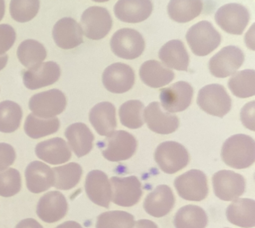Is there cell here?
Listing matches in <instances>:
<instances>
[{
	"label": "cell",
	"mask_w": 255,
	"mask_h": 228,
	"mask_svg": "<svg viewBox=\"0 0 255 228\" xmlns=\"http://www.w3.org/2000/svg\"><path fill=\"white\" fill-rule=\"evenodd\" d=\"M115 16L127 23L145 21L153 12L151 0H119L114 8Z\"/></svg>",
	"instance_id": "cell-21"
},
{
	"label": "cell",
	"mask_w": 255,
	"mask_h": 228,
	"mask_svg": "<svg viewBox=\"0 0 255 228\" xmlns=\"http://www.w3.org/2000/svg\"><path fill=\"white\" fill-rule=\"evenodd\" d=\"M61 76V69L55 62H46L23 72L22 80L26 88L36 90L55 84Z\"/></svg>",
	"instance_id": "cell-17"
},
{
	"label": "cell",
	"mask_w": 255,
	"mask_h": 228,
	"mask_svg": "<svg viewBox=\"0 0 255 228\" xmlns=\"http://www.w3.org/2000/svg\"><path fill=\"white\" fill-rule=\"evenodd\" d=\"M193 96L194 89L191 85L186 81H179L161 90L160 105L170 114L180 113L191 105Z\"/></svg>",
	"instance_id": "cell-12"
},
{
	"label": "cell",
	"mask_w": 255,
	"mask_h": 228,
	"mask_svg": "<svg viewBox=\"0 0 255 228\" xmlns=\"http://www.w3.org/2000/svg\"><path fill=\"white\" fill-rule=\"evenodd\" d=\"M135 225L134 217L126 212L113 211L98 217L97 228H132Z\"/></svg>",
	"instance_id": "cell-39"
},
{
	"label": "cell",
	"mask_w": 255,
	"mask_h": 228,
	"mask_svg": "<svg viewBox=\"0 0 255 228\" xmlns=\"http://www.w3.org/2000/svg\"><path fill=\"white\" fill-rule=\"evenodd\" d=\"M90 121L99 135H111L117 127L115 106L109 102H102L96 105L90 110Z\"/></svg>",
	"instance_id": "cell-25"
},
{
	"label": "cell",
	"mask_w": 255,
	"mask_h": 228,
	"mask_svg": "<svg viewBox=\"0 0 255 228\" xmlns=\"http://www.w3.org/2000/svg\"><path fill=\"white\" fill-rule=\"evenodd\" d=\"M4 13H5V3L4 0H0V21L4 18Z\"/></svg>",
	"instance_id": "cell-49"
},
{
	"label": "cell",
	"mask_w": 255,
	"mask_h": 228,
	"mask_svg": "<svg viewBox=\"0 0 255 228\" xmlns=\"http://www.w3.org/2000/svg\"><path fill=\"white\" fill-rule=\"evenodd\" d=\"M136 146L134 135L124 130L113 132L101 144L103 156L114 162L130 159L136 152Z\"/></svg>",
	"instance_id": "cell-4"
},
{
	"label": "cell",
	"mask_w": 255,
	"mask_h": 228,
	"mask_svg": "<svg viewBox=\"0 0 255 228\" xmlns=\"http://www.w3.org/2000/svg\"><path fill=\"white\" fill-rule=\"evenodd\" d=\"M66 97L59 89H50L35 94L29 101V108L39 118H54L64 113L66 108Z\"/></svg>",
	"instance_id": "cell-7"
},
{
	"label": "cell",
	"mask_w": 255,
	"mask_h": 228,
	"mask_svg": "<svg viewBox=\"0 0 255 228\" xmlns=\"http://www.w3.org/2000/svg\"><path fill=\"white\" fill-rule=\"evenodd\" d=\"M213 190L218 198L231 202L244 195L246 179L240 174L230 170H221L213 178Z\"/></svg>",
	"instance_id": "cell-14"
},
{
	"label": "cell",
	"mask_w": 255,
	"mask_h": 228,
	"mask_svg": "<svg viewBox=\"0 0 255 228\" xmlns=\"http://www.w3.org/2000/svg\"><path fill=\"white\" fill-rule=\"evenodd\" d=\"M175 196L170 187L159 186L150 193L144 202L145 212L154 218L168 215L174 207Z\"/></svg>",
	"instance_id": "cell-24"
},
{
	"label": "cell",
	"mask_w": 255,
	"mask_h": 228,
	"mask_svg": "<svg viewBox=\"0 0 255 228\" xmlns=\"http://www.w3.org/2000/svg\"><path fill=\"white\" fill-rule=\"evenodd\" d=\"M80 25L87 38L100 40L110 32L113 19L107 8L91 6L82 13Z\"/></svg>",
	"instance_id": "cell-8"
},
{
	"label": "cell",
	"mask_w": 255,
	"mask_h": 228,
	"mask_svg": "<svg viewBox=\"0 0 255 228\" xmlns=\"http://www.w3.org/2000/svg\"><path fill=\"white\" fill-rule=\"evenodd\" d=\"M36 155L48 164H64L72 158L68 144L63 138L55 137L38 143L35 148Z\"/></svg>",
	"instance_id": "cell-23"
},
{
	"label": "cell",
	"mask_w": 255,
	"mask_h": 228,
	"mask_svg": "<svg viewBox=\"0 0 255 228\" xmlns=\"http://www.w3.org/2000/svg\"><path fill=\"white\" fill-rule=\"evenodd\" d=\"M8 56L7 55H0V71H2L7 64Z\"/></svg>",
	"instance_id": "cell-48"
},
{
	"label": "cell",
	"mask_w": 255,
	"mask_h": 228,
	"mask_svg": "<svg viewBox=\"0 0 255 228\" xmlns=\"http://www.w3.org/2000/svg\"><path fill=\"white\" fill-rule=\"evenodd\" d=\"M221 158L231 168H249L255 163V139L244 134L230 136L222 146Z\"/></svg>",
	"instance_id": "cell-1"
},
{
	"label": "cell",
	"mask_w": 255,
	"mask_h": 228,
	"mask_svg": "<svg viewBox=\"0 0 255 228\" xmlns=\"http://www.w3.org/2000/svg\"><path fill=\"white\" fill-rule=\"evenodd\" d=\"M245 62V55L239 47L228 46L219 51L209 62L212 75L220 79L232 76Z\"/></svg>",
	"instance_id": "cell-11"
},
{
	"label": "cell",
	"mask_w": 255,
	"mask_h": 228,
	"mask_svg": "<svg viewBox=\"0 0 255 228\" xmlns=\"http://www.w3.org/2000/svg\"><path fill=\"white\" fill-rule=\"evenodd\" d=\"M111 49L116 56L125 60L139 57L145 50V40L138 31L133 29H121L111 38Z\"/></svg>",
	"instance_id": "cell-6"
},
{
	"label": "cell",
	"mask_w": 255,
	"mask_h": 228,
	"mask_svg": "<svg viewBox=\"0 0 255 228\" xmlns=\"http://www.w3.org/2000/svg\"><path fill=\"white\" fill-rule=\"evenodd\" d=\"M144 121L149 129L160 135H169L179 128V118L162 110L158 102L149 104L144 110Z\"/></svg>",
	"instance_id": "cell-16"
},
{
	"label": "cell",
	"mask_w": 255,
	"mask_h": 228,
	"mask_svg": "<svg viewBox=\"0 0 255 228\" xmlns=\"http://www.w3.org/2000/svg\"><path fill=\"white\" fill-rule=\"evenodd\" d=\"M188 46L197 56H206L221 43V36L212 22L199 21L192 26L186 35Z\"/></svg>",
	"instance_id": "cell-2"
},
{
	"label": "cell",
	"mask_w": 255,
	"mask_h": 228,
	"mask_svg": "<svg viewBox=\"0 0 255 228\" xmlns=\"http://www.w3.org/2000/svg\"><path fill=\"white\" fill-rule=\"evenodd\" d=\"M145 107L139 100H129L121 106L119 110L120 120L124 127L136 129L144 125Z\"/></svg>",
	"instance_id": "cell-37"
},
{
	"label": "cell",
	"mask_w": 255,
	"mask_h": 228,
	"mask_svg": "<svg viewBox=\"0 0 255 228\" xmlns=\"http://www.w3.org/2000/svg\"><path fill=\"white\" fill-rule=\"evenodd\" d=\"M15 228H43V227L33 219H26L19 222Z\"/></svg>",
	"instance_id": "cell-44"
},
{
	"label": "cell",
	"mask_w": 255,
	"mask_h": 228,
	"mask_svg": "<svg viewBox=\"0 0 255 228\" xmlns=\"http://www.w3.org/2000/svg\"><path fill=\"white\" fill-rule=\"evenodd\" d=\"M243 125L252 131H255V101L247 103L240 113Z\"/></svg>",
	"instance_id": "cell-43"
},
{
	"label": "cell",
	"mask_w": 255,
	"mask_h": 228,
	"mask_svg": "<svg viewBox=\"0 0 255 228\" xmlns=\"http://www.w3.org/2000/svg\"><path fill=\"white\" fill-rule=\"evenodd\" d=\"M94 2H98V3H104V2H107V1H110V0H92Z\"/></svg>",
	"instance_id": "cell-50"
},
{
	"label": "cell",
	"mask_w": 255,
	"mask_h": 228,
	"mask_svg": "<svg viewBox=\"0 0 255 228\" xmlns=\"http://www.w3.org/2000/svg\"><path fill=\"white\" fill-rule=\"evenodd\" d=\"M197 105L209 115L222 118L231 110L232 100L223 86L210 84L198 92Z\"/></svg>",
	"instance_id": "cell-3"
},
{
	"label": "cell",
	"mask_w": 255,
	"mask_h": 228,
	"mask_svg": "<svg viewBox=\"0 0 255 228\" xmlns=\"http://www.w3.org/2000/svg\"><path fill=\"white\" fill-rule=\"evenodd\" d=\"M208 224L206 212L196 205H187L178 211L174 218L176 228H205Z\"/></svg>",
	"instance_id": "cell-32"
},
{
	"label": "cell",
	"mask_w": 255,
	"mask_h": 228,
	"mask_svg": "<svg viewBox=\"0 0 255 228\" xmlns=\"http://www.w3.org/2000/svg\"><path fill=\"white\" fill-rule=\"evenodd\" d=\"M17 57L26 68H32L42 64L47 58V50L42 44L34 39H26L17 48Z\"/></svg>",
	"instance_id": "cell-33"
},
{
	"label": "cell",
	"mask_w": 255,
	"mask_h": 228,
	"mask_svg": "<svg viewBox=\"0 0 255 228\" xmlns=\"http://www.w3.org/2000/svg\"><path fill=\"white\" fill-rule=\"evenodd\" d=\"M85 190L88 197L98 206L109 208L112 201V186L107 174L92 170L86 178Z\"/></svg>",
	"instance_id": "cell-20"
},
{
	"label": "cell",
	"mask_w": 255,
	"mask_h": 228,
	"mask_svg": "<svg viewBox=\"0 0 255 228\" xmlns=\"http://www.w3.org/2000/svg\"><path fill=\"white\" fill-rule=\"evenodd\" d=\"M102 81L105 88L111 93H126L134 86L135 72L129 65L115 63L105 70Z\"/></svg>",
	"instance_id": "cell-15"
},
{
	"label": "cell",
	"mask_w": 255,
	"mask_h": 228,
	"mask_svg": "<svg viewBox=\"0 0 255 228\" xmlns=\"http://www.w3.org/2000/svg\"><path fill=\"white\" fill-rule=\"evenodd\" d=\"M52 35L56 46L62 49H73L83 43L81 25L70 17H64L56 21Z\"/></svg>",
	"instance_id": "cell-18"
},
{
	"label": "cell",
	"mask_w": 255,
	"mask_h": 228,
	"mask_svg": "<svg viewBox=\"0 0 255 228\" xmlns=\"http://www.w3.org/2000/svg\"><path fill=\"white\" fill-rule=\"evenodd\" d=\"M203 9V0H170L167 10L172 21L186 23L199 16Z\"/></svg>",
	"instance_id": "cell-30"
},
{
	"label": "cell",
	"mask_w": 255,
	"mask_h": 228,
	"mask_svg": "<svg viewBox=\"0 0 255 228\" xmlns=\"http://www.w3.org/2000/svg\"><path fill=\"white\" fill-rule=\"evenodd\" d=\"M25 179L28 190L33 194H40L54 186L55 174L49 166L35 161L26 168Z\"/></svg>",
	"instance_id": "cell-22"
},
{
	"label": "cell",
	"mask_w": 255,
	"mask_h": 228,
	"mask_svg": "<svg viewBox=\"0 0 255 228\" xmlns=\"http://www.w3.org/2000/svg\"><path fill=\"white\" fill-rule=\"evenodd\" d=\"M15 158L16 153L11 144L0 143V171L13 164Z\"/></svg>",
	"instance_id": "cell-42"
},
{
	"label": "cell",
	"mask_w": 255,
	"mask_h": 228,
	"mask_svg": "<svg viewBox=\"0 0 255 228\" xmlns=\"http://www.w3.org/2000/svg\"><path fill=\"white\" fill-rule=\"evenodd\" d=\"M22 110L21 106L13 101L0 103V132L13 133L21 125Z\"/></svg>",
	"instance_id": "cell-36"
},
{
	"label": "cell",
	"mask_w": 255,
	"mask_h": 228,
	"mask_svg": "<svg viewBox=\"0 0 255 228\" xmlns=\"http://www.w3.org/2000/svg\"><path fill=\"white\" fill-rule=\"evenodd\" d=\"M21 174L17 169H8L0 172V196L12 197L21 190Z\"/></svg>",
	"instance_id": "cell-40"
},
{
	"label": "cell",
	"mask_w": 255,
	"mask_h": 228,
	"mask_svg": "<svg viewBox=\"0 0 255 228\" xmlns=\"http://www.w3.org/2000/svg\"><path fill=\"white\" fill-rule=\"evenodd\" d=\"M159 58L169 69L186 72L189 65V55L182 41L173 39L165 43L159 51Z\"/></svg>",
	"instance_id": "cell-28"
},
{
	"label": "cell",
	"mask_w": 255,
	"mask_h": 228,
	"mask_svg": "<svg viewBox=\"0 0 255 228\" xmlns=\"http://www.w3.org/2000/svg\"><path fill=\"white\" fill-rule=\"evenodd\" d=\"M250 20L246 6L237 3L224 4L215 13V21L227 33L242 35Z\"/></svg>",
	"instance_id": "cell-10"
},
{
	"label": "cell",
	"mask_w": 255,
	"mask_h": 228,
	"mask_svg": "<svg viewBox=\"0 0 255 228\" xmlns=\"http://www.w3.org/2000/svg\"><path fill=\"white\" fill-rule=\"evenodd\" d=\"M132 228H158L157 225L148 220H140L135 222Z\"/></svg>",
	"instance_id": "cell-46"
},
{
	"label": "cell",
	"mask_w": 255,
	"mask_h": 228,
	"mask_svg": "<svg viewBox=\"0 0 255 228\" xmlns=\"http://www.w3.org/2000/svg\"><path fill=\"white\" fill-rule=\"evenodd\" d=\"M68 211V203L64 195L52 191L43 195L37 205V215L46 223H55L64 219Z\"/></svg>",
	"instance_id": "cell-19"
},
{
	"label": "cell",
	"mask_w": 255,
	"mask_h": 228,
	"mask_svg": "<svg viewBox=\"0 0 255 228\" xmlns=\"http://www.w3.org/2000/svg\"><path fill=\"white\" fill-rule=\"evenodd\" d=\"M110 183L112 202L116 205L122 207H132L140 201L142 187L140 181L136 177H113L111 178Z\"/></svg>",
	"instance_id": "cell-13"
},
{
	"label": "cell",
	"mask_w": 255,
	"mask_h": 228,
	"mask_svg": "<svg viewBox=\"0 0 255 228\" xmlns=\"http://www.w3.org/2000/svg\"><path fill=\"white\" fill-rule=\"evenodd\" d=\"M64 135L68 140L69 147L79 158L90 153L93 148L95 136L84 123L78 122L70 125L66 128Z\"/></svg>",
	"instance_id": "cell-26"
},
{
	"label": "cell",
	"mask_w": 255,
	"mask_h": 228,
	"mask_svg": "<svg viewBox=\"0 0 255 228\" xmlns=\"http://www.w3.org/2000/svg\"><path fill=\"white\" fill-rule=\"evenodd\" d=\"M39 0H11L9 11L14 21L28 22L31 21L39 11Z\"/></svg>",
	"instance_id": "cell-38"
},
{
	"label": "cell",
	"mask_w": 255,
	"mask_h": 228,
	"mask_svg": "<svg viewBox=\"0 0 255 228\" xmlns=\"http://www.w3.org/2000/svg\"><path fill=\"white\" fill-rule=\"evenodd\" d=\"M55 174L54 186L59 190H70L79 184L82 176V168L76 162H71L53 169Z\"/></svg>",
	"instance_id": "cell-35"
},
{
	"label": "cell",
	"mask_w": 255,
	"mask_h": 228,
	"mask_svg": "<svg viewBox=\"0 0 255 228\" xmlns=\"http://www.w3.org/2000/svg\"><path fill=\"white\" fill-rule=\"evenodd\" d=\"M246 43L248 48L255 50V24H253L252 28L249 29L246 36Z\"/></svg>",
	"instance_id": "cell-45"
},
{
	"label": "cell",
	"mask_w": 255,
	"mask_h": 228,
	"mask_svg": "<svg viewBox=\"0 0 255 228\" xmlns=\"http://www.w3.org/2000/svg\"><path fill=\"white\" fill-rule=\"evenodd\" d=\"M255 70L248 69L234 73L229 81V88L238 98L255 97Z\"/></svg>",
	"instance_id": "cell-34"
},
{
	"label": "cell",
	"mask_w": 255,
	"mask_h": 228,
	"mask_svg": "<svg viewBox=\"0 0 255 228\" xmlns=\"http://www.w3.org/2000/svg\"><path fill=\"white\" fill-rule=\"evenodd\" d=\"M139 76L144 84L153 89H160L174 80V72L155 60H149L141 65Z\"/></svg>",
	"instance_id": "cell-27"
},
{
	"label": "cell",
	"mask_w": 255,
	"mask_h": 228,
	"mask_svg": "<svg viewBox=\"0 0 255 228\" xmlns=\"http://www.w3.org/2000/svg\"><path fill=\"white\" fill-rule=\"evenodd\" d=\"M59 127L60 120L58 118H39L33 114L28 115L24 123L26 135L33 139H38L55 134L58 131Z\"/></svg>",
	"instance_id": "cell-31"
},
{
	"label": "cell",
	"mask_w": 255,
	"mask_h": 228,
	"mask_svg": "<svg viewBox=\"0 0 255 228\" xmlns=\"http://www.w3.org/2000/svg\"><path fill=\"white\" fill-rule=\"evenodd\" d=\"M154 160L164 173L174 174L187 167L189 154L182 144L167 141L158 145Z\"/></svg>",
	"instance_id": "cell-5"
},
{
	"label": "cell",
	"mask_w": 255,
	"mask_h": 228,
	"mask_svg": "<svg viewBox=\"0 0 255 228\" xmlns=\"http://www.w3.org/2000/svg\"><path fill=\"white\" fill-rule=\"evenodd\" d=\"M55 228H82V227L75 221H67L63 224L59 225Z\"/></svg>",
	"instance_id": "cell-47"
},
{
	"label": "cell",
	"mask_w": 255,
	"mask_h": 228,
	"mask_svg": "<svg viewBox=\"0 0 255 228\" xmlns=\"http://www.w3.org/2000/svg\"><path fill=\"white\" fill-rule=\"evenodd\" d=\"M16 40V32L9 24H0V55H5Z\"/></svg>",
	"instance_id": "cell-41"
},
{
	"label": "cell",
	"mask_w": 255,
	"mask_h": 228,
	"mask_svg": "<svg viewBox=\"0 0 255 228\" xmlns=\"http://www.w3.org/2000/svg\"><path fill=\"white\" fill-rule=\"evenodd\" d=\"M174 186L179 196L187 201L200 202L207 197L209 188L205 174L192 169L175 179Z\"/></svg>",
	"instance_id": "cell-9"
},
{
	"label": "cell",
	"mask_w": 255,
	"mask_h": 228,
	"mask_svg": "<svg viewBox=\"0 0 255 228\" xmlns=\"http://www.w3.org/2000/svg\"><path fill=\"white\" fill-rule=\"evenodd\" d=\"M227 218L231 224L240 228L255 227V201L253 199H236L227 209Z\"/></svg>",
	"instance_id": "cell-29"
}]
</instances>
